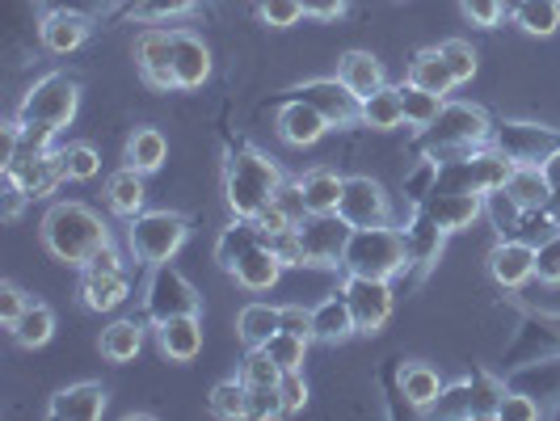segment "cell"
Wrapping results in <instances>:
<instances>
[{
    "label": "cell",
    "instance_id": "cell-1",
    "mask_svg": "<svg viewBox=\"0 0 560 421\" xmlns=\"http://www.w3.org/2000/svg\"><path fill=\"white\" fill-rule=\"evenodd\" d=\"M38 236H43L47 253L56 261H63V266H72V270H84L97 253L110 249V227H106V220L93 207H84V202H56L43 215Z\"/></svg>",
    "mask_w": 560,
    "mask_h": 421
},
{
    "label": "cell",
    "instance_id": "cell-2",
    "mask_svg": "<svg viewBox=\"0 0 560 421\" xmlns=\"http://www.w3.org/2000/svg\"><path fill=\"white\" fill-rule=\"evenodd\" d=\"M493 140V118L472 106V102H443L439 118L430 127H421V140L418 148L425 156H459V152H472L480 143Z\"/></svg>",
    "mask_w": 560,
    "mask_h": 421
},
{
    "label": "cell",
    "instance_id": "cell-3",
    "mask_svg": "<svg viewBox=\"0 0 560 421\" xmlns=\"http://www.w3.org/2000/svg\"><path fill=\"white\" fill-rule=\"evenodd\" d=\"M341 270L346 274H363V279H396L409 270V245L405 232L393 224L380 227H354L346 253H341Z\"/></svg>",
    "mask_w": 560,
    "mask_h": 421
},
{
    "label": "cell",
    "instance_id": "cell-4",
    "mask_svg": "<svg viewBox=\"0 0 560 421\" xmlns=\"http://www.w3.org/2000/svg\"><path fill=\"white\" fill-rule=\"evenodd\" d=\"M282 190V173L270 156H261L257 148H236L224 173V195L232 215L253 220L266 202H275Z\"/></svg>",
    "mask_w": 560,
    "mask_h": 421
},
{
    "label": "cell",
    "instance_id": "cell-5",
    "mask_svg": "<svg viewBox=\"0 0 560 421\" xmlns=\"http://www.w3.org/2000/svg\"><path fill=\"white\" fill-rule=\"evenodd\" d=\"M81 110V84L68 72H47L43 81H34L18 106V122L26 127H51V131H63Z\"/></svg>",
    "mask_w": 560,
    "mask_h": 421
},
{
    "label": "cell",
    "instance_id": "cell-6",
    "mask_svg": "<svg viewBox=\"0 0 560 421\" xmlns=\"http://www.w3.org/2000/svg\"><path fill=\"white\" fill-rule=\"evenodd\" d=\"M514 161L498 152L493 143H480L472 152H459L447 156L439 168V186L434 190H464V195H489V190H502L505 177H510Z\"/></svg>",
    "mask_w": 560,
    "mask_h": 421
},
{
    "label": "cell",
    "instance_id": "cell-7",
    "mask_svg": "<svg viewBox=\"0 0 560 421\" xmlns=\"http://www.w3.org/2000/svg\"><path fill=\"white\" fill-rule=\"evenodd\" d=\"M127 245L143 266H165L173 253L186 245L190 220L177 211H140L136 220H127Z\"/></svg>",
    "mask_w": 560,
    "mask_h": 421
},
{
    "label": "cell",
    "instance_id": "cell-8",
    "mask_svg": "<svg viewBox=\"0 0 560 421\" xmlns=\"http://www.w3.org/2000/svg\"><path fill=\"white\" fill-rule=\"evenodd\" d=\"M202 308V295L195 291V282L186 279L182 270L173 266H152V282L143 291V312L152 325H165L173 316H198Z\"/></svg>",
    "mask_w": 560,
    "mask_h": 421
},
{
    "label": "cell",
    "instance_id": "cell-9",
    "mask_svg": "<svg viewBox=\"0 0 560 421\" xmlns=\"http://www.w3.org/2000/svg\"><path fill=\"white\" fill-rule=\"evenodd\" d=\"M4 182H13L22 195H30V202H34V198H51L59 186L68 182V173H63V156L51 152V148H43V152L22 148V152L4 165Z\"/></svg>",
    "mask_w": 560,
    "mask_h": 421
},
{
    "label": "cell",
    "instance_id": "cell-10",
    "mask_svg": "<svg viewBox=\"0 0 560 421\" xmlns=\"http://www.w3.org/2000/svg\"><path fill=\"white\" fill-rule=\"evenodd\" d=\"M346 300H350V312H354V325L359 334H380L388 320H393L396 295H393V279H363V274H346L341 282Z\"/></svg>",
    "mask_w": 560,
    "mask_h": 421
},
{
    "label": "cell",
    "instance_id": "cell-11",
    "mask_svg": "<svg viewBox=\"0 0 560 421\" xmlns=\"http://www.w3.org/2000/svg\"><path fill=\"white\" fill-rule=\"evenodd\" d=\"M300 245H304V266H341V253H346V241L354 227L346 224L337 211H325V215H304L300 224Z\"/></svg>",
    "mask_w": 560,
    "mask_h": 421
},
{
    "label": "cell",
    "instance_id": "cell-12",
    "mask_svg": "<svg viewBox=\"0 0 560 421\" xmlns=\"http://www.w3.org/2000/svg\"><path fill=\"white\" fill-rule=\"evenodd\" d=\"M493 148L505 152L514 165H539L552 148L560 143V131L552 127H539V122H514V118H502L493 122Z\"/></svg>",
    "mask_w": 560,
    "mask_h": 421
},
{
    "label": "cell",
    "instance_id": "cell-13",
    "mask_svg": "<svg viewBox=\"0 0 560 421\" xmlns=\"http://www.w3.org/2000/svg\"><path fill=\"white\" fill-rule=\"evenodd\" d=\"M337 215L350 227H380L393 224V202L384 195V186L375 177H346V190L337 202Z\"/></svg>",
    "mask_w": 560,
    "mask_h": 421
},
{
    "label": "cell",
    "instance_id": "cell-14",
    "mask_svg": "<svg viewBox=\"0 0 560 421\" xmlns=\"http://www.w3.org/2000/svg\"><path fill=\"white\" fill-rule=\"evenodd\" d=\"M300 102H308L329 118V127H354L359 122V93L341 77H320V81H304L291 89Z\"/></svg>",
    "mask_w": 560,
    "mask_h": 421
},
{
    "label": "cell",
    "instance_id": "cell-15",
    "mask_svg": "<svg viewBox=\"0 0 560 421\" xmlns=\"http://www.w3.org/2000/svg\"><path fill=\"white\" fill-rule=\"evenodd\" d=\"M136 68H140L148 89H156V93L177 89V81H173V30H143L136 38Z\"/></svg>",
    "mask_w": 560,
    "mask_h": 421
},
{
    "label": "cell",
    "instance_id": "cell-16",
    "mask_svg": "<svg viewBox=\"0 0 560 421\" xmlns=\"http://www.w3.org/2000/svg\"><path fill=\"white\" fill-rule=\"evenodd\" d=\"M211 77V47L195 30H173V81L182 93H195Z\"/></svg>",
    "mask_w": 560,
    "mask_h": 421
},
{
    "label": "cell",
    "instance_id": "cell-17",
    "mask_svg": "<svg viewBox=\"0 0 560 421\" xmlns=\"http://www.w3.org/2000/svg\"><path fill=\"white\" fill-rule=\"evenodd\" d=\"M489 274L505 291H518L535 279V245L532 241H498L489 253Z\"/></svg>",
    "mask_w": 560,
    "mask_h": 421
},
{
    "label": "cell",
    "instance_id": "cell-18",
    "mask_svg": "<svg viewBox=\"0 0 560 421\" xmlns=\"http://www.w3.org/2000/svg\"><path fill=\"white\" fill-rule=\"evenodd\" d=\"M89 30H93V22H89V13H81V9H51L38 22V43L51 56H72L77 47H84Z\"/></svg>",
    "mask_w": 560,
    "mask_h": 421
},
{
    "label": "cell",
    "instance_id": "cell-19",
    "mask_svg": "<svg viewBox=\"0 0 560 421\" xmlns=\"http://www.w3.org/2000/svg\"><path fill=\"white\" fill-rule=\"evenodd\" d=\"M334 127H329V118L308 106V102H300V97H291V102H282L279 106V140L291 143V148H312L316 140H325Z\"/></svg>",
    "mask_w": 560,
    "mask_h": 421
},
{
    "label": "cell",
    "instance_id": "cell-20",
    "mask_svg": "<svg viewBox=\"0 0 560 421\" xmlns=\"http://www.w3.org/2000/svg\"><path fill=\"white\" fill-rule=\"evenodd\" d=\"M400 232H405V245H409V266H418V274H425L439 261L443 241L451 236L447 227H439V220L425 207H413V220L400 227Z\"/></svg>",
    "mask_w": 560,
    "mask_h": 421
},
{
    "label": "cell",
    "instance_id": "cell-21",
    "mask_svg": "<svg viewBox=\"0 0 560 421\" xmlns=\"http://www.w3.org/2000/svg\"><path fill=\"white\" fill-rule=\"evenodd\" d=\"M127 295H131L127 270H97V266L81 270V304L89 312H114Z\"/></svg>",
    "mask_w": 560,
    "mask_h": 421
},
{
    "label": "cell",
    "instance_id": "cell-22",
    "mask_svg": "<svg viewBox=\"0 0 560 421\" xmlns=\"http://www.w3.org/2000/svg\"><path fill=\"white\" fill-rule=\"evenodd\" d=\"M439 227H447V232H464V227H472L485 215V195H464V190H434V195L421 202Z\"/></svg>",
    "mask_w": 560,
    "mask_h": 421
},
{
    "label": "cell",
    "instance_id": "cell-23",
    "mask_svg": "<svg viewBox=\"0 0 560 421\" xmlns=\"http://www.w3.org/2000/svg\"><path fill=\"white\" fill-rule=\"evenodd\" d=\"M282 270H287V261L275 253V245L261 241V245H253V249L232 266V279H236V286H245V291H270V286L282 279Z\"/></svg>",
    "mask_w": 560,
    "mask_h": 421
},
{
    "label": "cell",
    "instance_id": "cell-24",
    "mask_svg": "<svg viewBox=\"0 0 560 421\" xmlns=\"http://www.w3.org/2000/svg\"><path fill=\"white\" fill-rule=\"evenodd\" d=\"M47 413L56 421H97L106 413V388L102 384H72L51 396Z\"/></svg>",
    "mask_w": 560,
    "mask_h": 421
},
{
    "label": "cell",
    "instance_id": "cell-25",
    "mask_svg": "<svg viewBox=\"0 0 560 421\" xmlns=\"http://www.w3.org/2000/svg\"><path fill=\"white\" fill-rule=\"evenodd\" d=\"M359 334V325H354V312H350V300H346V291H337L329 300H320L316 308H312V341H350V337Z\"/></svg>",
    "mask_w": 560,
    "mask_h": 421
},
{
    "label": "cell",
    "instance_id": "cell-26",
    "mask_svg": "<svg viewBox=\"0 0 560 421\" xmlns=\"http://www.w3.org/2000/svg\"><path fill=\"white\" fill-rule=\"evenodd\" d=\"M156 346L168 363H190L202 350V320L198 316H173L165 325H156Z\"/></svg>",
    "mask_w": 560,
    "mask_h": 421
},
{
    "label": "cell",
    "instance_id": "cell-27",
    "mask_svg": "<svg viewBox=\"0 0 560 421\" xmlns=\"http://www.w3.org/2000/svg\"><path fill=\"white\" fill-rule=\"evenodd\" d=\"M341 190H346V177H337L334 168H312V173H304V177H300V202H304V215H325V211H337Z\"/></svg>",
    "mask_w": 560,
    "mask_h": 421
},
{
    "label": "cell",
    "instance_id": "cell-28",
    "mask_svg": "<svg viewBox=\"0 0 560 421\" xmlns=\"http://www.w3.org/2000/svg\"><path fill=\"white\" fill-rule=\"evenodd\" d=\"M359 122L371 131H396L405 122V106H400V89L380 84L375 93L359 97Z\"/></svg>",
    "mask_w": 560,
    "mask_h": 421
},
{
    "label": "cell",
    "instance_id": "cell-29",
    "mask_svg": "<svg viewBox=\"0 0 560 421\" xmlns=\"http://www.w3.org/2000/svg\"><path fill=\"white\" fill-rule=\"evenodd\" d=\"M510 22L532 38H552L560 30V0H510Z\"/></svg>",
    "mask_w": 560,
    "mask_h": 421
},
{
    "label": "cell",
    "instance_id": "cell-30",
    "mask_svg": "<svg viewBox=\"0 0 560 421\" xmlns=\"http://www.w3.org/2000/svg\"><path fill=\"white\" fill-rule=\"evenodd\" d=\"M143 173L140 168H118L106 177V202H110L114 215H122V220H136L143 211Z\"/></svg>",
    "mask_w": 560,
    "mask_h": 421
},
{
    "label": "cell",
    "instance_id": "cell-31",
    "mask_svg": "<svg viewBox=\"0 0 560 421\" xmlns=\"http://www.w3.org/2000/svg\"><path fill=\"white\" fill-rule=\"evenodd\" d=\"M505 190L518 198V207H527V211H544L552 202V195H557L539 165H514L510 177H505Z\"/></svg>",
    "mask_w": 560,
    "mask_h": 421
},
{
    "label": "cell",
    "instance_id": "cell-32",
    "mask_svg": "<svg viewBox=\"0 0 560 421\" xmlns=\"http://www.w3.org/2000/svg\"><path fill=\"white\" fill-rule=\"evenodd\" d=\"M409 81L430 89V93H439V97H447L451 89H455V77H451L443 47H421L418 56L409 59Z\"/></svg>",
    "mask_w": 560,
    "mask_h": 421
},
{
    "label": "cell",
    "instance_id": "cell-33",
    "mask_svg": "<svg viewBox=\"0 0 560 421\" xmlns=\"http://www.w3.org/2000/svg\"><path fill=\"white\" fill-rule=\"evenodd\" d=\"M443 375L430 363H409L400 371V396L413 405V409H434V400L443 396Z\"/></svg>",
    "mask_w": 560,
    "mask_h": 421
},
{
    "label": "cell",
    "instance_id": "cell-34",
    "mask_svg": "<svg viewBox=\"0 0 560 421\" xmlns=\"http://www.w3.org/2000/svg\"><path fill=\"white\" fill-rule=\"evenodd\" d=\"M337 77L350 84L359 97H366V93H375L384 81V63L371 56V51H346L341 56V63H337Z\"/></svg>",
    "mask_w": 560,
    "mask_h": 421
},
{
    "label": "cell",
    "instance_id": "cell-35",
    "mask_svg": "<svg viewBox=\"0 0 560 421\" xmlns=\"http://www.w3.org/2000/svg\"><path fill=\"white\" fill-rule=\"evenodd\" d=\"M253 245H261V232H257V224H253V220L236 215V220L220 232V241H215V261H220L228 274H232V266H236V261H241Z\"/></svg>",
    "mask_w": 560,
    "mask_h": 421
},
{
    "label": "cell",
    "instance_id": "cell-36",
    "mask_svg": "<svg viewBox=\"0 0 560 421\" xmlns=\"http://www.w3.org/2000/svg\"><path fill=\"white\" fill-rule=\"evenodd\" d=\"M143 350V325L136 320H114L110 329H102V359L106 363H136Z\"/></svg>",
    "mask_w": 560,
    "mask_h": 421
},
{
    "label": "cell",
    "instance_id": "cell-37",
    "mask_svg": "<svg viewBox=\"0 0 560 421\" xmlns=\"http://www.w3.org/2000/svg\"><path fill=\"white\" fill-rule=\"evenodd\" d=\"M168 156V140L156 127H140L131 140H127V165L140 168V173H156Z\"/></svg>",
    "mask_w": 560,
    "mask_h": 421
},
{
    "label": "cell",
    "instance_id": "cell-38",
    "mask_svg": "<svg viewBox=\"0 0 560 421\" xmlns=\"http://www.w3.org/2000/svg\"><path fill=\"white\" fill-rule=\"evenodd\" d=\"M18 346H26V350H38V346H47L51 334H56V312L47 308V304H30L22 316H18V325L9 329Z\"/></svg>",
    "mask_w": 560,
    "mask_h": 421
},
{
    "label": "cell",
    "instance_id": "cell-39",
    "mask_svg": "<svg viewBox=\"0 0 560 421\" xmlns=\"http://www.w3.org/2000/svg\"><path fill=\"white\" fill-rule=\"evenodd\" d=\"M279 329H282L279 308H270V304H245L241 316H236V334H241L245 346H266Z\"/></svg>",
    "mask_w": 560,
    "mask_h": 421
},
{
    "label": "cell",
    "instance_id": "cell-40",
    "mask_svg": "<svg viewBox=\"0 0 560 421\" xmlns=\"http://www.w3.org/2000/svg\"><path fill=\"white\" fill-rule=\"evenodd\" d=\"M198 0H122L118 17H136V22H173V17H190Z\"/></svg>",
    "mask_w": 560,
    "mask_h": 421
},
{
    "label": "cell",
    "instance_id": "cell-41",
    "mask_svg": "<svg viewBox=\"0 0 560 421\" xmlns=\"http://www.w3.org/2000/svg\"><path fill=\"white\" fill-rule=\"evenodd\" d=\"M400 89V106H405V122L409 127H430L434 118H439V110H443V102L447 97H439V93H430V89H421V84L413 81H405V84H396Z\"/></svg>",
    "mask_w": 560,
    "mask_h": 421
},
{
    "label": "cell",
    "instance_id": "cell-42",
    "mask_svg": "<svg viewBox=\"0 0 560 421\" xmlns=\"http://www.w3.org/2000/svg\"><path fill=\"white\" fill-rule=\"evenodd\" d=\"M207 405H211L215 418H224V421L249 418V384H245V379H224V384L211 388Z\"/></svg>",
    "mask_w": 560,
    "mask_h": 421
},
{
    "label": "cell",
    "instance_id": "cell-43",
    "mask_svg": "<svg viewBox=\"0 0 560 421\" xmlns=\"http://www.w3.org/2000/svg\"><path fill=\"white\" fill-rule=\"evenodd\" d=\"M485 215L493 220V227L510 236V232H523V220H527V207H518V198L510 195V190H489L485 195Z\"/></svg>",
    "mask_w": 560,
    "mask_h": 421
},
{
    "label": "cell",
    "instance_id": "cell-44",
    "mask_svg": "<svg viewBox=\"0 0 560 421\" xmlns=\"http://www.w3.org/2000/svg\"><path fill=\"white\" fill-rule=\"evenodd\" d=\"M241 379H245L249 388H279L282 366L270 359L266 346H249V354H245V363H241Z\"/></svg>",
    "mask_w": 560,
    "mask_h": 421
},
{
    "label": "cell",
    "instance_id": "cell-45",
    "mask_svg": "<svg viewBox=\"0 0 560 421\" xmlns=\"http://www.w3.org/2000/svg\"><path fill=\"white\" fill-rule=\"evenodd\" d=\"M308 341H312V337H300V334H287V329H279V334L266 341V350H270V359H275L282 371H304V363H308Z\"/></svg>",
    "mask_w": 560,
    "mask_h": 421
},
{
    "label": "cell",
    "instance_id": "cell-46",
    "mask_svg": "<svg viewBox=\"0 0 560 421\" xmlns=\"http://www.w3.org/2000/svg\"><path fill=\"white\" fill-rule=\"evenodd\" d=\"M439 168H443L439 156H425V152H421L418 165L405 173V198H409L413 207H421L425 198L434 195V186H439Z\"/></svg>",
    "mask_w": 560,
    "mask_h": 421
},
{
    "label": "cell",
    "instance_id": "cell-47",
    "mask_svg": "<svg viewBox=\"0 0 560 421\" xmlns=\"http://www.w3.org/2000/svg\"><path fill=\"white\" fill-rule=\"evenodd\" d=\"M59 156H63V173H68V182H89V177H97V173H102V152H97L93 143H68Z\"/></svg>",
    "mask_w": 560,
    "mask_h": 421
},
{
    "label": "cell",
    "instance_id": "cell-48",
    "mask_svg": "<svg viewBox=\"0 0 560 421\" xmlns=\"http://www.w3.org/2000/svg\"><path fill=\"white\" fill-rule=\"evenodd\" d=\"M300 220H304V215H300V211H291L282 198L266 202V207L253 215V224H257V232H261V241H275V236H282V232H291Z\"/></svg>",
    "mask_w": 560,
    "mask_h": 421
},
{
    "label": "cell",
    "instance_id": "cell-49",
    "mask_svg": "<svg viewBox=\"0 0 560 421\" xmlns=\"http://www.w3.org/2000/svg\"><path fill=\"white\" fill-rule=\"evenodd\" d=\"M257 17L270 30H291L304 22V4L300 0H257Z\"/></svg>",
    "mask_w": 560,
    "mask_h": 421
},
{
    "label": "cell",
    "instance_id": "cell-50",
    "mask_svg": "<svg viewBox=\"0 0 560 421\" xmlns=\"http://www.w3.org/2000/svg\"><path fill=\"white\" fill-rule=\"evenodd\" d=\"M535 279L548 282V286H560V232L544 236L535 245Z\"/></svg>",
    "mask_w": 560,
    "mask_h": 421
},
{
    "label": "cell",
    "instance_id": "cell-51",
    "mask_svg": "<svg viewBox=\"0 0 560 421\" xmlns=\"http://www.w3.org/2000/svg\"><path fill=\"white\" fill-rule=\"evenodd\" d=\"M443 56H447V68L455 84H468L477 77V51H472V43H464V38H451L443 43Z\"/></svg>",
    "mask_w": 560,
    "mask_h": 421
},
{
    "label": "cell",
    "instance_id": "cell-52",
    "mask_svg": "<svg viewBox=\"0 0 560 421\" xmlns=\"http://www.w3.org/2000/svg\"><path fill=\"white\" fill-rule=\"evenodd\" d=\"M498 418L502 421H535L539 418V400H535L532 393H523V388L502 393V400H498Z\"/></svg>",
    "mask_w": 560,
    "mask_h": 421
},
{
    "label": "cell",
    "instance_id": "cell-53",
    "mask_svg": "<svg viewBox=\"0 0 560 421\" xmlns=\"http://www.w3.org/2000/svg\"><path fill=\"white\" fill-rule=\"evenodd\" d=\"M279 396H282V413H304L308 405V384H304V371H282L279 379Z\"/></svg>",
    "mask_w": 560,
    "mask_h": 421
},
{
    "label": "cell",
    "instance_id": "cell-54",
    "mask_svg": "<svg viewBox=\"0 0 560 421\" xmlns=\"http://www.w3.org/2000/svg\"><path fill=\"white\" fill-rule=\"evenodd\" d=\"M459 9H464V17L480 30L502 26V17H505V0H459Z\"/></svg>",
    "mask_w": 560,
    "mask_h": 421
},
{
    "label": "cell",
    "instance_id": "cell-55",
    "mask_svg": "<svg viewBox=\"0 0 560 421\" xmlns=\"http://www.w3.org/2000/svg\"><path fill=\"white\" fill-rule=\"evenodd\" d=\"M249 418H257V421L287 418V413H282L279 388H249Z\"/></svg>",
    "mask_w": 560,
    "mask_h": 421
},
{
    "label": "cell",
    "instance_id": "cell-56",
    "mask_svg": "<svg viewBox=\"0 0 560 421\" xmlns=\"http://www.w3.org/2000/svg\"><path fill=\"white\" fill-rule=\"evenodd\" d=\"M30 308V300L22 295V286H13V282H0V320H4V329H13L18 325V316Z\"/></svg>",
    "mask_w": 560,
    "mask_h": 421
},
{
    "label": "cell",
    "instance_id": "cell-57",
    "mask_svg": "<svg viewBox=\"0 0 560 421\" xmlns=\"http://www.w3.org/2000/svg\"><path fill=\"white\" fill-rule=\"evenodd\" d=\"M279 320L287 334L312 337V308H304V304H287V308H279Z\"/></svg>",
    "mask_w": 560,
    "mask_h": 421
},
{
    "label": "cell",
    "instance_id": "cell-58",
    "mask_svg": "<svg viewBox=\"0 0 560 421\" xmlns=\"http://www.w3.org/2000/svg\"><path fill=\"white\" fill-rule=\"evenodd\" d=\"M266 245H275V253H279L287 266H304V245H300V232L295 227L275 236V241H266Z\"/></svg>",
    "mask_w": 560,
    "mask_h": 421
},
{
    "label": "cell",
    "instance_id": "cell-59",
    "mask_svg": "<svg viewBox=\"0 0 560 421\" xmlns=\"http://www.w3.org/2000/svg\"><path fill=\"white\" fill-rule=\"evenodd\" d=\"M304 4V17H316V22H337L346 13V0H300Z\"/></svg>",
    "mask_w": 560,
    "mask_h": 421
},
{
    "label": "cell",
    "instance_id": "cell-60",
    "mask_svg": "<svg viewBox=\"0 0 560 421\" xmlns=\"http://www.w3.org/2000/svg\"><path fill=\"white\" fill-rule=\"evenodd\" d=\"M30 195H22L13 182H4V224H18L22 220V211H26Z\"/></svg>",
    "mask_w": 560,
    "mask_h": 421
},
{
    "label": "cell",
    "instance_id": "cell-61",
    "mask_svg": "<svg viewBox=\"0 0 560 421\" xmlns=\"http://www.w3.org/2000/svg\"><path fill=\"white\" fill-rule=\"evenodd\" d=\"M539 168H544V177L552 182V190H560V143L544 156V161H539Z\"/></svg>",
    "mask_w": 560,
    "mask_h": 421
},
{
    "label": "cell",
    "instance_id": "cell-62",
    "mask_svg": "<svg viewBox=\"0 0 560 421\" xmlns=\"http://www.w3.org/2000/svg\"><path fill=\"white\" fill-rule=\"evenodd\" d=\"M89 266H97V270H122V257H118V249H102L97 253V257H93V261H89Z\"/></svg>",
    "mask_w": 560,
    "mask_h": 421
},
{
    "label": "cell",
    "instance_id": "cell-63",
    "mask_svg": "<svg viewBox=\"0 0 560 421\" xmlns=\"http://www.w3.org/2000/svg\"><path fill=\"white\" fill-rule=\"evenodd\" d=\"M97 4H106V0H59L56 9H81V13H89V9H97Z\"/></svg>",
    "mask_w": 560,
    "mask_h": 421
}]
</instances>
